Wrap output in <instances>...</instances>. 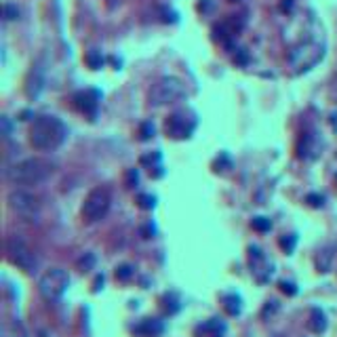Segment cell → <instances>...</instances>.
<instances>
[{"label":"cell","instance_id":"24","mask_svg":"<svg viewBox=\"0 0 337 337\" xmlns=\"http://www.w3.org/2000/svg\"><path fill=\"white\" fill-rule=\"evenodd\" d=\"M0 122H2V137H9L11 135V122H9V118H6V116H2V118H0Z\"/></svg>","mask_w":337,"mask_h":337},{"label":"cell","instance_id":"8","mask_svg":"<svg viewBox=\"0 0 337 337\" xmlns=\"http://www.w3.org/2000/svg\"><path fill=\"white\" fill-rule=\"evenodd\" d=\"M133 333L139 337H160L164 333V325L156 318H144L139 325L133 327Z\"/></svg>","mask_w":337,"mask_h":337},{"label":"cell","instance_id":"12","mask_svg":"<svg viewBox=\"0 0 337 337\" xmlns=\"http://www.w3.org/2000/svg\"><path fill=\"white\" fill-rule=\"evenodd\" d=\"M2 337H26L23 327L15 320V323H4L2 325Z\"/></svg>","mask_w":337,"mask_h":337},{"label":"cell","instance_id":"17","mask_svg":"<svg viewBox=\"0 0 337 337\" xmlns=\"http://www.w3.org/2000/svg\"><path fill=\"white\" fill-rule=\"evenodd\" d=\"M131 276H133V268L129 263H122V265L116 268V278H118V280H129Z\"/></svg>","mask_w":337,"mask_h":337},{"label":"cell","instance_id":"21","mask_svg":"<svg viewBox=\"0 0 337 337\" xmlns=\"http://www.w3.org/2000/svg\"><path fill=\"white\" fill-rule=\"evenodd\" d=\"M15 17H19V9L15 4H4V19H15Z\"/></svg>","mask_w":337,"mask_h":337},{"label":"cell","instance_id":"2","mask_svg":"<svg viewBox=\"0 0 337 337\" xmlns=\"http://www.w3.org/2000/svg\"><path fill=\"white\" fill-rule=\"evenodd\" d=\"M68 127L61 122L57 116H40L36 118L30 131V142L34 148L44 152H53L66 142Z\"/></svg>","mask_w":337,"mask_h":337},{"label":"cell","instance_id":"25","mask_svg":"<svg viewBox=\"0 0 337 337\" xmlns=\"http://www.w3.org/2000/svg\"><path fill=\"white\" fill-rule=\"evenodd\" d=\"M276 310H278V301H268V305H265V310H263V316L274 314Z\"/></svg>","mask_w":337,"mask_h":337},{"label":"cell","instance_id":"20","mask_svg":"<svg viewBox=\"0 0 337 337\" xmlns=\"http://www.w3.org/2000/svg\"><path fill=\"white\" fill-rule=\"evenodd\" d=\"M305 202H308L310 207L320 209V207L325 205V196L323 194H308V196H305Z\"/></svg>","mask_w":337,"mask_h":337},{"label":"cell","instance_id":"16","mask_svg":"<svg viewBox=\"0 0 337 337\" xmlns=\"http://www.w3.org/2000/svg\"><path fill=\"white\" fill-rule=\"evenodd\" d=\"M93 265H95V255H91V253H84V257H80V260H78V268H80L82 272L91 270Z\"/></svg>","mask_w":337,"mask_h":337},{"label":"cell","instance_id":"1","mask_svg":"<svg viewBox=\"0 0 337 337\" xmlns=\"http://www.w3.org/2000/svg\"><path fill=\"white\" fill-rule=\"evenodd\" d=\"M55 173V164L44 158H23L4 169V177L15 186H38L51 179Z\"/></svg>","mask_w":337,"mask_h":337},{"label":"cell","instance_id":"18","mask_svg":"<svg viewBox=\"0 0 337 337\" xmlns=\"http://www.w3.org/2000/svg\"><path fill=\"white\" fill-rule=\"evenodd\" d=\"M87 64H89L93 70H99L101 66H104V57H101L99 53L93 51V53H89V55H87Z\"/></svg>","mask_w":337,"mask_h":337},{"label":"cell","instance_id":"19","mask_svg":"<svg viewBox=\"0 0 337 337\" xmlns=\"http://www.w3.org/2000/svg\"><path fill=\"white\" fill-rule=\"evenodd\" d=\"M137 202H139V207H142V209H154L156 207V198L152 194H142L137 198Z\"/></svg>","mask_w":337,"mask_h":337},{"label":"cell","instance_id":"3","mask_svg":"<svg viewBox=\"0 0 337 337\" xmlns=\"http://www.w3.org/2000/svg\"><path fill=\"white\" fill-rule=\"evenodd\" d=\"M6 257H9V262L13 265L26 270L28 274L36 272V268H38V260H36L34 251L30 249L28 242L21 236H17V234H13V236L6 238Z\"/></svg>","mask_w":337,"mask_h":337},{"label":"cell","instance_id":"6","mask_svg":"<svg viewBox=\"0 0 337 337\" xmlns=\"http://www.w3.org/2000/svg\"><path fill=\"white\" fill-rule=\"evenodd\" d=\"M110 192L106 187H95V190H91L89 196L84 198V205H82V217L84 222L89 224H95L99 219H104L108 209H110Z\"/></svg>","mask_w":337,"mask_h":337},{"label":"cell","instance_id":"4","mask_svg":"<svg viewBox=\"0 0 337 337\" xmlns=\"http://www.w3.org/2000/svg\"><path fill=\"white\" fill-rule=\"evenodd\" d=\"M182 95H186L184 82L175 76H167V78H160V80L150 89V104L152 106H164V104H171V101L179 99Z\"/></svg>","mask_w":337,"mask_h":337},{"label":"cell","instance_id":"13","mask_svg":"<svg viewBox=\"0 0 337 337\" xmlns=\"http://www.w3.org/2000/svg\"><path fill=\"white\" fill-rule=\"evenodd\" d=\"M240 297L238 295H228L225 297V310L230 312L232 316H236V314H240Z\"/></svg>","mask_w":337,"mask_h":337},{"label":"cell","instance_id":"14","mask_svg":"<svg viewBox=\"0 0 337 337\" xmlns=\"http://www.w3.org/2000/svg\"><path fill=\"white\" fill-rule=\"evenodd\" d=\"M251 225H253L257 232H270L272 230V222H270L268 217H253Z\"/></svg>","mask_w":337,"mask_h":337},{"label":"cell","instance_id":"23","mask_svg":"<svg viewBox=\"0 0 337 337\" xmlns=\"http://www.w3.org/2000/svg\"><path fill=\"white\" fill-rule=\"evenodd\" d=\"M150 137H154V124L146 122L142 124V139H150Z\"/></svg>","mask_w":337,"mask_h":337},{"label":"cell","instance_id":"11","mask_svg":"<svg viewBox=\"0 0 337 337\" xmlns=\"http://www.w3.org/2000/svg\"><path fill=\"white\" fill-rule=\"evenodd\" d=\"M76 104L80 106L84 112H89V114H95V108H97V101L95 99H91V95L89 93H78L76 95Z\"/></svg>","mask_w":337,"mask_h":337},{"label":"cell","instance_id":"9","mask_svg":"<svg viewBox=\"0 0 337 337\" xmlns=\"http://www.w3.org/2000/svg\"><path fill=\"white\" fill-rule=\"evenodd\" d=\"M192 129H194V124H186V120L179 114L171 116L169 122H167V133L173 137H190Z\"/></svg>","mask_w":337,"mask_h":337},{"label":"cell","instance_id":"22","mask_svg":"<svg viewBox=\"0 0 337 337\" xmlns=\"http://www.w3.org/2000/svg\"><path fill=\"white\" fill-rule=\"evenodd\" d=\"M280 289H283V293H287V295H297V287L293 283H289V280H280Z\"/></svg>","mask_w":337,"mask_h":337},{"label":"cell","instance_id":"10","mask_svg":"<svg viewBox=\"0 0 337 337\" xmlns=\"http://www.w3.org/2000/svg\"><path fill=\"white\" fill-rule=\"evenodd\" d=\"M310 329L314 333H323L325 329H327V318H325V314H323V310H312V323H310Z\"/></svg>","mask_w":337,"mask_h":337},{"label":"cell","instance_id":"7","mask_svg":"<svg viewBox=\"0 0 337 337\" xmlns=\"http://www.w3.org/2000/svg\"><path fill=\"white\" fill-rule=\"evenodd\" d=\"M6 200H9V207L15 211V213H19L21 217L30 219V222H34L38 217V213H40V202H38L36 196L30 194V192L13 190Z\"/></svg>","mask_w":337,"mask_h":337},{"label":"cell","instance_id":"5","mask_svg":"<svg viewBox=\"0 0 337 337\" xmlns=\"http://www.w3.org/2000/svg\"><path fill=\"white\" fill-rule=\"evenodd\" d=\"M68 285H70L68 272L61 270V268H53V270L42 274L40 283H38V291H40V295L46 301H55L66 293Z\"/></svg>","mask_w":337,"mask_h":337},{"label":"cell","instance_id":"15","mask_svg":"<svg viewBox=\"0 0 337 337\" xmlns=\"http://www.w3.org/2000/svg\"><path fill=\"white\" fill-rule=\"evenodd\" d=\"M295 245H297V236H295V234H289V236H283V238H280V247H283L285 253H289V255L293 253Z\"/></svg>","mask_w":337,"mask_h":337},{"label":"cell","instance_id":"27","mask_svg":"<svg viewBox=\"0 0 337 337\" xmlns=\"http://www.w3.org/2000/svg\"><path fill=\"white\" fill-rule=\"evenodd\" d=\"M101 285H104V276H97V280H95V291H99Z\"/></svg>","mask_w":337,"mask_h":337},{"label":"cell","instance_id":"26","mask_svg":"<svg viewBox=\"0 0 337 337\" xmlns=\"http://www.w3.org/2000/svg\"><path fill=\"white\" fill-rule=\"evenodd\" d=\"M137 179H139L137 171H135V169H131V171H129V186L133 187V184H137Z\"/></svg>","mask_w":337,"mask_h":337}]
</instances>
